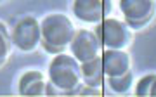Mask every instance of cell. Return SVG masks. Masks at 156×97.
Wrapping results in <instances>:
<instances>
[{
    "label": "cell",
    "mask_w": 156,
    "mask_h": 97,
    "mask_svg": "<svg viewBox=\"0 0 156 97\" xmlns=\"http://www.w3.org/2000/svg\"><path fill=\"white\" fill-rule=\"evenodd\" d=\"M40 26H42V49L52 56L69 49L76 35V28L73 21L61 12L47 14L40 21Z\"/></svg>",
    "instance_id": "1"
},
{
    "label": "cell",
    "mask_w": 156,
    "mask_h": 97,
    "mask_svg": "<svg viewBox=\"0 0 156 97\" xmlns=\"http://www.w3.org/2000/svg\"><path fill=\"white\" fill-rule=\"evenodd\" d=\"M49 81L56 87L59 94H78L83 78H82V63L75 56L61 52L52 57L49 64Z\"/></svg>",
    "instance_id": "2"
},
{
    "label": "cell",
    "mask_w": 156,
    "mask_h": 97,
    "mask_svg": "<svg viewBox=\"0 0 156 97\" xmlns=\"http://www.w3.org/2000/svg\"><path fill=\"white\" fill-rule=\"evenodd\" d=\"M95 35L99 36L104 49H118L127 50V47L134 40V29L125 21L116 17H106L99 24H95Z\"/></svg>",
    "instance_id": "3"
},
{
    "label": "cell",
    "mask_w": 156,
    "mask_h": 97,
    "mask_svg": "<svg viewBox=\"0 0 156 97\" xmlns=\"http://www.w3.org/2000/svg\"><path fill=\"white\" fill-rule=\"evenodd\" d=\"M12 43L24 54L42 47V26L35 16H23L12 28Z\"/></svg>",
    "instance_id": "4"
},
{
    "label": "cell",
    "mask_w": 156,
    "mask_h": 97,
    "mask_svg": "<svg viewBox=\"0 0 156 97\" xmlns=\"http://www.w3.org/2000/svg\"><path fill=\"white\" fill-rule=\"evenodd\" d=\"M123 21L134 29H144L156 16V0H118Z\"/></svg>",
    "instance_id": "5"
},
{
    "label": "cell",
    "mask_w": 156,
    "mask_h": 97,
    "mask_svg": "<svg viewBox=\"0 0 156 97\" xmlns=\"http://www.w3.org/2000/svg\"><path fill=\"white\" fill-rule=\"evenodd\" d=\"M73 16L83 24H99L113 11L111 0H73Z\"/></svg>",
    "instance_id": "6"
},
{
    "label": "cell",
    "mask_w": 156,
    "mask_h": 97,
    "mask_svg": "<svg viewBox=\"0 0 156 97\" xmlns=\"http://www.w3.org/2000/svg\"><path fill=\"white\" fill-rule=\"evenodd\" d=\"M102 50L104 47L101 43L99 36L95 35V31L87 28L76 29V35L69 45V54L76 57L80 63H87L95 57H101Z\"/></svg>",
    "instance_id": "7"
},
{
    "label": "cell",
    "mask_w": 156,
    "mask_h": 97,
    "mask_svg": "<svg viewBox=\"0 0 156 97\" xmlns=\"http://www.w3.org/2000/svg\"><path fill=\"white\" fill-rule=\"evenodd\" d=\"M102 59V68L106 73V78L120 76L132 69V59L127 50H118V49H104L101 54Z\"/></svg>",
    "instance_id": "8"
},
{
    "label": "cell",
    "mask_w": 156,
    "mask_h": 97,
    "mask_svg": "<svg viewBox=\"0 0 156 97\" xmlns=\"http://www.w3.org/2000/svg\"><path fill=\"white\" fill-rule=\"evenodd\" d=\"M47 83L49 81L40 69H28L17 81V92L21 95H45Z\"/></svg>",
    "instance_id": "9"
},
{
    "label": "cell",
    "mask_w": 156,
    "mask_h": 97,
    "mask_svg": "<svg viewBox=\"0 0 156 97\" xmlns=\"http://www.w3.org/2000/svg\"><path fill=\"white\" fill-rule=\"evenodd\" d=\"M82 78H83L85 85L97 87V88L102 85V81L106 78V73H104V68H102V59L101 57L82 63Z\"/></svg>",
    "instance_id": "10"
},
{
    "label": "cell",
    "mask_w": 156,
    "mask_h": 97,
    "mask_svg": "<svg viewBox=\"0 0 156 97\" xmlns=\"http://www.w3.org/2000/svg\"><path fill=\"white\" fill-rule=\"evenodd\" d=\"M12 33L5 26V23L0 21V68H4L11 57L12 52Z\"/></svg>",
    "instance_id": "11"
},
{
    "label": "cell",
    "mask_w": 156,
    "mask_h": 97,
    "mask_svg": "<svg viewBox=\"0 0 156 97\" xmlns=\"http://www.w3.org/2000/svg\"><path fill=\"white\" fill-rule=\"evenodd\" d=\"M108 83H109V88H111L115 94H127L130 90V87L134 85V73L132 69L127 71L125 74H120V76H111L108 78Z\"/></svg>",
    "instance_id": "12"
},
{
    "label": "cell",
    "mask_w": 156,
    "mask_h": 97,
    "mask_svg": "<svg viewBox=\"0 0 156 97\" xmlns=\"http://www.w3.org/2000/svg\"><path fill=\"white\" fill-rule=\"evenodd\" d=\"M156 81V74H144L142 78L137 80L135 85V94L140 97H151V88Z\"/></svg>",
    "instance_id": "13"
},
{
    "label": "cell",
    "mask_w": 156,
    "mask_h": 97,
    "mask_svg": "<svg viewBox=\"0 0 156 97\" xmlns=\"http://www.w3.org/2000/svg\"><path fill=\"white\" fill-rule=\"evenodd\" d=\"M151 97H156V81H154V85H153V88H151Z\"/></svg>",
    "instance_id": "14"
}]
</instances>
